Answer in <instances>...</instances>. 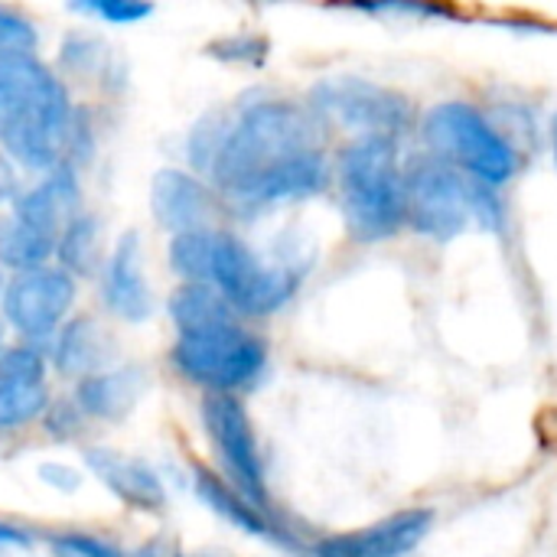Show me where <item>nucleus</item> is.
<instances>
[{
	"label": "nucleus",
	"mask_w": 557,
	"mask_h": 557,
	"mask_svg": "<svg viewBox=\"0 0 557 557\" xmlns=\"http://www.w3.org/2000/svg\"><path fill=\"white\" fill-rule=\"evenodd\" d=\"M166 310H170V320H173L180 336L202 333L212 326H225V323H235V317H238L232 310V304L209 284H180L170 294Z\"/></svg>",
	"instance_id": "19"
},
{
	"label": "nucleus",
	"mask_w": 557,
	"mask_h": 557,
	"mask_svg": "<svg viewBox=\"0 0 557 557\" xmlns=\"http://www.w3.org/2000/svg\"><path fill=\"white\" fill-rule=\"evenodd\" d=\"M62 65L75 75H108V46L91 33H69L62 42Z\"/></svg>",
	"instance_id": "23"
},
{
	"label": "nucleus",
	"mask_w": 557,
	"mask_h": 557,
	"mask_svg": "<svg viewBox=\"0 0 557 557\" xmlns=\"http://www.w3.org/2000/svg\"><path fill=\"white\" fill-rule=\"evenodd\" d=\"M310 150H323V124L310 108L277 98L255 101L228 117L209 176L235 202L261 176Z\"/></svg>",
	"instance_id": "2"
},
{
	"label": "nucleus",
	"mask_w": 557,
	"mask_h": 557,
	"mask_svg": "<svg viewBox=\"0 0 557 557\" xmlns=\"http://www.w3.org/2000/svg\"><path fill=\"white\" fill-rule=\"evenodd\" d=\"M202 424L206 434L232 480V490L242 493L261 512L268 509V483L264 460L255 441V428L248 421L245 405L235 395H206L202 398Z\"/></svg>",
	"instance_id": "9"
},
{
	"label": "nucleus",
	"mask_w": 557,
	"mask_h": 557,
	"mask_svg": "<svg viewBox=\"0 0 557 557\" xmlns=\"http://www.w3.org/2000/svg\"><path fill=\"white\" fill-rule=\"evenodd\" d=\"M39 480L49 483V486H55V490H62V493H75L78 483H82L78 470L62 467V463H42V467H39Z\"/></svg>",
	"instance_id": "29"
},
{
	"label": "nucleus",
	"mask_w": 557,
	"mask_h": 557,
	"mask_svg": "<svg viewBox=\"0 0 557 557\" xmlns=\"http://www.w3.org/2000/svg\"><path fill=\"white\" fill-rule=\"evenodd\" d=\"M114 356H117L114 336L91 317H78V320L65 323L52 346L55 369L65 375H78V379L108 372Z\"/></svg>",
	"instance_id": "16"
},
{
	"label": "nucleus",
	"mask_w": 557,
	"mask_h": 557,
	"mask_svg": "<svg viewBox=\"0 0 557 557\" xmlns=\"http://www.w3.org/2000/svg\"><path fill=\"white\" fill-rule=\"evenodd\" d=\"M52 552L55 557H124L114 545H104L91 535H78V532H65L52 539Z\"/></svg>",
	"instance_id": "28"
},
{
	"label": "nucleus",
	"mask_w": 557,
	"mask_h": 557,
	"mask_svg": "<svg viewBox=\"0 0 557 557\" xmlns=\"http://www.w3.org/2000/svg\"><path fill=\"white\" fill-rule=\"evenodd\" d=\"M418 127L428 144V153L447 160L463 176L483 186L503 189L516 180L522 166L519 147L470 101H437L421 114Z\"/></svg>",
	"instance_id": "5"
},
{
	"label": "nucleus",
	"mask_w": 557,
	"mask_h": 557,
	"mask_svg": "<svg viewBox=\"0 0 557 557\" xmlns=\"http://www.w3.org/2000/svg\"><path fill=\"white\" fill-rule=\"evenodd\" d=\"M209 287H215L235 313L271 317L277 313L300 284V268L264 264L238 235L212 228Z\"/></svg>",
	"instance_id": "8"
},
{
	"label": "nucleus",
	"mask_w": 557,
	"mask_h": 557,
	"mask_svg": "<svg viewBox=\"0 0 557 557\" xmlns=\"http://www.w3.org/2000/svg\"><path fill=\"white\" fill-rule=\"evenodd\" d=\"M85 463L121 503H127L134 509L153 512V509H160L166 503L160 476L147 463H140V460H131V457H124L117 450L98 447V450L85 454Z\"/></svg>",
	"instance_id": "15"
},
{
	"label": "nucleus",
	"mask_w": 557,
	"mask_h": 557,
	"mask_svg": "<svg viewBox=\"0 0 557 557\" xmlns=\"http://www.w3.org/2000/svg\"><path fill=\"white\" fill-rule=\"evenodd\" d=\"M209 52L215 59H225V62H248V65H261L268 59V39L261 36H251V33H242V36H225L219 42L209 46Z\"/></svg>",
	"instance_id": "27"
},
{
	"label": "nucleus",
	"mask_w": 557,
	"mask_h": 557,
	"mask_svg": "<svg viewBox=\"0 0 557 557\" xmlns=\"http://www.w3.org/2000/svg\"><path fill=\"white\" fill-rule=\"evenodd\" d=\"M144 392L140 369H108L88 379H78L75 405L82 414L98 421H121Z\"/></svg>",
	"instance_id": "17"
},
{
	"label": "nucleus",
	"mask_w": 557,
	"mask_h": 557,
	"mask_svg": "<svg viewBox=\"0 0 557 557\" xmlns=\"http://www.w3.org/2000/svg\"><path fill=\"white\" fill-rule=\"evenodd\" d=\"M170 359L189 382L209 388V395H235L261 379L268 366V346L235 320L202 333L176 336Z\"/></svg>",
	"instance_id": "7"
},
{
	"label": "nucleus",
	"mask_w": 557,
	"mask_h": 557,
	"mask_svg": "<svg viewBox=\"0 0 557 557\" xmlns=\"http://www.w3.org/2000/svg\"><path fill=\"white\" fill-rule=\"evenodd\" d=\"M75 304V277L62 268L16 274L3 287V323L26 339L52 336Z\"/></svg>",
	"instance_id": "10"
},
{
	"label": "nucleus",
	"mask_w": 557,
	"mask_h": 557,
	"mask_svg": "<svg viewBox=\"0 0 557 557\" xmlns=\"http://www.w3.org/2000/svg\"><path fill=\"white\" fill-rule=\"evenodd\" d=\"M548 131H552V150H555V163H557V111L552 114V127H548Z\"/></svg>",
	"instance_id": "32"
},
{
	"label": "nucleus",
	"mask_w": 557,
	"mask_h": 557,
	"mask_svg": "<svg viewBox=\"0 0 557 557\" xmlns=\"http://www.w3.org/2000/svg\"><path fill=\"white\" fill-rule=\"evenodd\" d=\"M310 111L320 124L343 127L352 137H388L398 144L421 121L405 91L359 75L320 78L310 88Z\"/></svg>",
	"instance_id": "6"
},
{
	"label": "nucleus",
	"mask_w": 557,
	"mask_h": 557,
	"mask_svg": "<svg viewBox=\"0 0 557 557\" xmlns=\"http://www.w3.org/2000/svg\"><path fill=\"white\" fill-rule=\"evenodd\" d=\"M434 529L431 509H401L356 532H343L323 539L317 545V557H408L421 548V542Z\"/></svg>",
	"instance_id": "11"
},
{
	"label": "nucleus",
	"mask_w": 557,
	"mask_h": 557,
	"mask_svg": "<svg viewBox=\"0 0 557 557\" xmlns=\"http://www.w3.org/2000/svg\"><path fill=\"white\" fill-rule=\"evenodd\" d=\"M209 206H212L209 189L193 173H183V170L170 166V170H160L153 176L150 209H153V219L163 228H170L173 235L206 228Z\"/></svg>",
	"instance_id": "14"
},
{
	"label": "nucleus",
	"mask_w": 557,
	"mask_h": 557,
	"mask_svg": "<svg viewBox=\"0 0 557 557\" xmlns=\"http://www.w3.org/2000/svg\"><path fill=\"white\" fill-rule=\"evenodd\" d=\"M82 212V189H78V176L69 163L49 170L33 189L20 193L13 199V219H20L23 225H29L33 232L46 235V238H59L62 228Z\"/></svg>",
	"instance_id": "13"
},
{
	"label": "nucleus",
	"mask_w": 557,
	"mask_h": 557,
	"mask_svg": "<svg viewBox=\"0 0 557 557\" xmlns=\"http://www.w3.org/2000/svg\"><path fill=\"white\" fill-rule=\"evenodd\" d=\"M3 336H7V323L0 320V352H3Z\"/></svg>",
	"instance_id": "33"
},
{
	"label": "nucleus",
	"mask_w": 557,
	"mask_h": 557,
	"mask_svg": "<svg viewBox=\"0 0 557 557\" xmlns=\"http://www.w3.org/2000/svg\"><path fill=\"white\" fill-rule=\"evenodd\" d=\"M196 493L199 499L219 512L225 522L238 525L242 532L255 535V539H268V542H277V545H290V539L268 519V512H261L258 506H251L242 493H235L225 480H219L215 473L209 470H196Z\"/></svg>",
	"instance_id": "18"
},
{
	"label": "nucleus",
	"mask_w": 557,
	"mask_h": 557,
	"mask_svg": "<svg viewBox=\"0 0 557 557\" xmlns=\"http://www.w3.org/2000/svg\"><path fill=\"white\" fill-rule=\"evenodd\" d=\"M3 287H7V284H3V274H0V290H3Z\"/></svg>",
	"instance_id": "34"
},
{
	"label": "nucleus",
	"mask_w": 557,
	"mask_h": 557,
	"mask_svg": "<svg viewBox=\"0 0 557 557\" xmlns=\"http://www.w3.org/2000/svg\"><path fill=\"white\" fill-rule=\"evenodd\" d=\"M52 251H55L52 238L33 232L29 225H23L13 215L0 219V268H10L16 274L39 271V268H46Z\"/></svg>",
	"instance_id": "21"
},
{
	"label": "nucleus",
	"mask_w": 557,
	"mask_h": 557,
	"mask_svg": "<svg viewBox=\"0 0 557 557\" xmlns=\"http://www.w3.org/2000/svg\"><path fill=\"white\" fill-rule=\"evenodd\" d=\"M0 385H42V356L29 346L0 352Z\"/></svg>",
	"instance_id": "25"
},
{
	"label": "nucleus",
	"mask_w": 557,
	"mask_h": 557,
	"mask_svg": "<svg viewBox=\"0 0 557 557\" xmlns=\"http://www.w3.org/2000/svg\"><path fill=\"white\" fill-rule=\"evenodd\" d=\"M26 545H29V535L26 532L0 522V548H26Z\"/></svg>",
	"instance_id": "31"
},
{
	"label": "nucleus",
	"mask_w": 557,
	"mask_h": 557,
	"mask_svg": "<svg viewBox=\"0 0 557 557\" xmlns=\"http://www.w3.org/2000/svg\"><path fill=\"white\" fill-rule=\"evenodd\" d=\"M13 193H16V173H13L10 160L0 153V202H3V199H10Z\"/></svg>",
	"instance_id": "30"
},
{
	"label": "nucleus",
	"mask_w": 557,
	"mask_h": 557,
	"mask_svg": "<svg viewBox=\"0 0 557 557\" xmlns=\"http://www.w3.org/2000/svg\"><path fill=\"white\" fill-rule=\"evenodd\" d=\"M339 189V209L356 242H388L405 219V163L398 140L388 137H352L333 166Z\"/></svg>",
	"instance_id": "3"
},
{
	"label": "nucleus",
	"mask_w": 557,
	"mask_h": 557,
	"mask_svg": "<svg viewBox=\"0 0 557 557\" xmlns=\"http://www.w3.org/2000/svg\"><path fill=\"white\" fill-rule=\"evenodd\" d=\"M101 297L108 310L127 323H144L153 313V297L144 274L137 232H124L101 268Z\"/></svg>",
	"instance_id": "12"
},
{
	"label": "nucleus",
	"mask_w": 557,
	"mask_h": 557,
	"mask_svg": "<svg viewBox=\"0 0 557 557\" xmlns=\"http://www.w3.org/2000/svg\"><path fill=\"white\" fill-rule=\"evenodd\" d=\"M39 46V33L29 16L13 7H0V62L3 59H26Z\"/></svg>",
	"instance_id": "24"
},
{
	"label": "nucleus",
	"mask_w": 557,
	"mask_h": 557,
	"mask_svg": "<svg viewBox=\"0 0 557 557\" xmlns=\"http://www.w3.org/2000/svg\"><path fill=\"white\" fill-rule=\"evenodd\" d=\"M78 114L65 85L33 55L0 62V147L26 170H55L75 144Z\"/></svg>",
	"instance_id": "1"
},
{
	"label": "nucleus",
	"mask_w": 557,
	"mask_h": 557,
	"mask_svg": "<svg viewBox=\"0 0 557 557\" xmlns=\"http://www.w3.org/2000/svg\"><path fill=\"white\" fill-rule=\"evenodd\" d=\"M49 405L42 385H0V434L33 424Z\"/></svg>",
	"instance_id": "22"
},
{
	"label": "nucleus",
	"mask_w": 557,
	"mask_h": 557,
	"mask_svg": "<svg viewBox=\"0 0 557 557\" xmlns=\"http://www.w3.org/2000/svg\"><path fill=\"white\" fill-rule=\"evenodd\" d=\"M75 13H91L104 23H114V26H131L137 20H147L153 13L150 3H140V0H85V3H72Z\"/></svg>",
	"instance_id": "26"
},
{
	"label": "nucleus",
	"mask_w": 557,
	"mask_h": 557,
	"mask_svg": "<svg viewBox=\"0 0 557 557\" xmlns=\"http://www.w3.org/2000/svg\"><path fill=\"white\" fill-rule=\"evenodd\" d=\"M55 255L62 261L65 274H95L98 268H104L101 261V222L91 212H78L62 235L55 238Z\"/></svg>",
	"instance_id": "20"
},
{
	"label": "nucleus",
	"mask_w": 557,
	"mask_h": 557,
	"mask_svg": "<svg viewBox=\"0 0 557 557\" xmlns=\"http://www.w3.org/2000/svg\"><path fill=\"white\" fill-rule=\"evenodd\" d=\"M405 219L421 238L454 242L470 222L499 232L506 209L499 189L463 176L457 166L424 150L405 160Z\"/></svg>",
	"instance_id": "4"
}]
</instances>
